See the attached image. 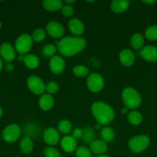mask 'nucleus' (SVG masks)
<instances>
[{"label":"nucleus","mask_w":157,"mask_h":157,"mask_svg":"<svg viewBox=\"0 0 157 157\" xmlns=\"http://www.w3.org/2000/svg\"><path fill=\"white\" fill-rule=\"evenodd\" d=\"M86 46V41L80 37L67 36L57 43V49L60 55L72 57L81 52Z\"/></svg>","instance_id":"f257e3e1"},{"label":"nucleus","mask_w":157,"mask_h":157,"mask_svg":"<svg viewBox=\"0 0 157 157\" xmlns=\"http://www.w3.org/2000/svg\"><path fill=\"white\" fill-rule=\"evenodd\" d=\"M94 117L100 125H108L114 119L115 113L109 104L102 101H95L91 107Z\"/></svg>","instance_id":"f03ea898"},{"label":"nucleus","mask_w":157,"mask_h":157,"mask_svg":"<svg viewBox=\"0 0 157 157\" xmlns=\"http://www.w3.org/2000/svg\"><path fill=\"white\" fill-rule=\"evenodd\" d=\"M122 98L126 108L135 109L141 104L142 98L139 92L132 87H126L122 92Z\"/></svg>","instance_id":"7ed1b4c3"},{"label":"nucleus","mask_w":157,"mask_h":157,"mask_svg":"<svg viewBox=\"0 0 157 157\" xmlns=\"http://www.w3.org/2000/svg\"><path fill=\"white\" fill-rule=\"evenodd\" d=\"M150 144V140L146 135H138L129 140L128 147L135 153H139L146 150Z\"/></svg>","instance_id":"20e7f679"},{"label":"nucleus","mask_w":157,"mask_h":157,"mask_svg":"<svg viewBox=\"0 0 157 157\" xmlns=\"http://www.w3.org/2000/svg\"><path fill=\"white\" fill-rule=\"evenodd\" d=\"M33 40L28 34H22L17 38L15 42V49L20 55L27 54L32 48Z\"/></svg>","instance_id":"39448f33"},{"label":"nucleus","mask_w":157,"mask_h":157,"mask_svg":"<svg viewBox=\"0 0 157 157\" xmlns=\"http://www.w3.org/2000/svg\"><path fill=\"white\" fill-rule=\"evenodd\" d=\"M87 87L93 93L100 92L104 87V79L98 73H91L86 80Z\"/></svg>","instance_id":"423d86ee"},{"label":"nucleus","mask_w":157,"mask_h":157,"mask_svg":"<svg viewBox=\"0 0 157 157\" xmlns=\"http://www.w3.org/2000/svg\"><path fill=\"white\" fill-rule=\"evenodd\" d=\"M22 130L17 124H10L2 131V138L8 143H14L19 138Z\"/></svg>","instance_id":"0eeeda50"},{"label":"nucleus","mask_w":157,"mask_h":157,"mask_svg":"<svg viewBox=\"0 0 157 157\" xmlns=\"http://www.w3.org/2000/svg\"><path fill=\"white\" fill-rule=\"evenodd\" d=\"M27 86L29 90L36 95L42 94L46 90V84L38 76L32 75L27 79Z\"/></svg>","instance_id":"6e6552de"},{"label":"nucleus","mask_w":157,"mask_h":157,"mask_svg":"<svg viewBox=\"0 0 157 157\" xmlns=\"http://www.w3.org/2000/svg\"><path fill=\"white\" fill-rule=\"evenodd\" d=\"M46 32L52 38H60L63 36L65 32L64 27L58 21H50L46 25Z\"/></svg>","instance_id":"1a4fd4ad"},{"label":"nucleus","mask_w":157,"mask_h":157,"mask_svg":"<svg viewBox=\"0 0 157 157\" xmlns=\"http://www.w3.org/2000/svg\"><path fill=\"white\" fill-rule=\"evenodd\" d=\"M43 139H44L45 142L49 145H56L60 140L59 132L53 127L46 128L43 132Z\"/></svg>","instance_id":"9d476101"},{"label":"nucleus","mask_w":157,"mask_h":157,"mask_svg":"<svg viewBox=\"0 0 157 157\" xmlns=\"http://www.w3.org/2000/svg\"><path fill=\"white\" fill-rule=\"evenodd\" d=\"M65 67H66V62L62 57L55 55L51 58L49 61V68L52 73L59 75L64 71Z\"/></svg>","instance_id":"9b49d317"},{"label":"nucleus","mask_w":157,"mask_h":157,"mask_svg":"<svg viewBox=\"0 0 157 157\" xmlns=\"http://www.w3.org/2000/svg\"><path fill=\"white\" fill-rule=\"evenodd\" d=\"M139 55L146 61L153 62L157 61V47L154 45H148L140 50Z\"/></svg>","instance_id":"f8f14e48"},{"label":"nucleus","mask_w":157,"mask_h":157,"mask_svg":"<svg viewBox=\"0 0 157 157\" xmlns=\"http://www.w3.org/2000/svg\"><path fill=\"white\" fill-rule=\"evenodd\" d=\"M0 55L6 61L11 62L15 58V51L9 43H2L0 45Z\"/></svg>","instance_id":"ddd939ff"},{"label":"nucleus","mask_w":157,"mask_h":157,"mask_svg":"<svg viewBox=\"0 0 157 157\" xmlns=\"http://www.w3.org/2000/svg\"><path fill=\"white\" fill-rule=\"evenodd\" d=\"M90 151L97 156L104 155L108 150V146L103 140H94L90 144Z\"/></svg>","instance_id":"4468645a"},{"label":"nucleus","mask_w":157,"mask_h":157,"mask_svg":"<svg viewBox=\"0 0 157 157\" xmlns=\"http://www.w3.org/2000/svg\"><path fill=\"white\" fill-rule=\"evenodd\" d=\"M119 61L125 67H130L135 62V55L129 49H124L119 54Z\"/></svg>","instance_id":"2eb2a0df"},{"label":"nucleus","mask_w":157,"mask_h":157,"mask_svg":"<svg viewBox=\"0 0 157 157\" xmlns=\"http://www.w3.org/2000/svg\"><path fill=\"white\" fill-rule=\"evenodd\" d=\"M69 31L75 35H80L84 32L85 25L83 21L78 18H74L69 21L68 23Z\"/></svg>","instance_id":"dca6fc26"},{"label":"nucleus","mask_w":157,"mask_h":157,"mask_svg":"<svg viewBox=\"0 0 157 157\" xmlns=\"http://www.w3.org/2000/svg\"><path fill=\"white\" fill-rule=\"evenodd\" d=\"M61 147L66 153H72L77 149V142L72 136H65L61 140Z\"/></svg>","instance_id":"f3484780"},{"label":"nucleus","mask_w":157,"mask_h":157,"mask_svg":"<svg viewBox=\"0 0 157 157\" xmlns=\"http://www.w3.org/2000/svg\"><path fill=\"white\" fill-rule=\"evenodd\" d=\"M38 105L42 110H50L54 106V99L52 95L49 94H43L38 101Z\"/></svg>","instance_id":"a211bd4d"},{"label":"nucleus","mask_w":157,"mask_h":157,"mask_svg":"<svg viewBox=\"0 0 157 157\" xmlns=\"http://www.w3.org/2000/svg\"><path fill=\"white\" fill-rule=\"evenodd\" d=\"M128 0H113L111 3V9L115 13H123L129 6Z\"/></svg>","instance_id":"6ab92c4d"},{"label":"nucleus","mask_w":157,"mask_h":157,"mask_svg":"<svg viewBox=\"0 0 157 157\" xmlns=\"http://www.w3.org/2000/svg\"><path fill=\"white\" fill-rule=\"evenodd\" d=\"M42 6L47 11L55 12L62 9L63 2L62 0H44L42 2Z\"/></svg>","instance_id":"aec40b11"},{"label":"nucleus","mask_w":157,"mask_h":157,"mask_svg":"<svg viewBox=\"0 0 157 157\" xmlns=\"http://www.w3.org/2000/svg\"><path fill=\"white\" fill-rule=\"evenodd\" d=\"M25 65L29 69H35L39 65V58L33 54H28L25 55L23 58Z\"/></svg>","instance_id":"412c9836"},{"label":"nucleus","mask_w":157,"mask_h":157,"mask_svg":"<svg viewBox=\"0 0 157 157\" xmlns=\"http://www.w3.org/2000/svg\"><path fill=\"white\" fill-rule=\"evenodd\" d=\"M19 147L23 153H26V154L30 153L33 150V143H32L30 136H25L24 137L22 138L19 144Z\"/></svg>","instance_id":"4be33fe9"},{"label":"nucleus","mask_w":157,"mask_h":157,"mask_svg":"<svg viewBox=\"0 0 157 157\" xmlns=\"http://www.w3.org/2000/svg\"><path fill=\"white\" fill-rule=\"evenodd\" d=\"M100 135H101L102 140L104 142H106V144L112 142L115 137V131L113 130V129L109 127H106L102 128Z\"/></svg>","instance_id":"5701e85b"},{"label":"nucleus","mask_w":157,"mask_h":157,"mask_svg":"<svg viewBox=\"0 0 157 157\" xmlns=\"http://www.w3.org/2000/svg\"><path fill=\"white\" fill-rule=\"evenodd\" d=\"M145 40L144 37L139 33H135L132 35L130 40V43L132 47L135 50H139L143 48V46L144 44Z\"/></svg>","instance_id":"b1692460"},{"label":"nucleus","mask_w":157,"mask_h":157,"mask_svg":"<svg viewBox=\"0 0 157 157\" xmlns=\"http://www.w3.org/2000/svg\"><path fill=\"white\" fill-rule=\"evenodd\" d=\"M127 119L132 125H139L143 121V115L136 110H132L128 113Z\"/></svg>","instance_id":"393cba45"},{"label":"nucleus","mask_w":157,"mask_h":157,"mask_svg":"<svg viewBox=\"0 0 157 157\" xmlns=\"http://www.w3.org/2000/svg\"><path fill=\"white\" fill-rule=\"evenodd\" d=\"M95 132L90 127H85L83 129V136L82 140L86 144H91L95 140Z\"/></svg>","instance_id":"a878e982"},{"label":"nucleus","mask_w":157,"mask_h":157,"mask_svg":"<svg viewBox=\"0 0 157 157\" xmlns=\"http://www.w3.org/2000/svg\"><path fill=\"white\" fill-rule=\"evenodd\" d=\"M72 130V126L68 120H62L58 124V130L63 134H69Z\"/></svg>","instance_id":"bb28decb"},{"label":"nucleus","mask_w":157,"mask_h":157,"mask_svg":"<svg viewBox=\"0 0 157 157\" xmlns=\"http://www.w3.org/2000/svg\"><path fill=\"white\" fill-rule=\"evenodd\" d=\"M72 72H73L75 76L78 77V78H84V77L87 76L89 75V69L86 66L78 64V65L75 66L73 67Z\"/></svg>","instance_id":"cd10ccee"},{"label":"nucleus","mask_w":157,"mask_h":157,"mask_svg":"<svg viewBox=\"0 0 157 157\" xmlns=\"http://www.w3.org/2000/svg\"><path fill=\"white\" fill-rule=\"evenodd\" d=\"M146 38L149 41H156L157 40V25H152L149 26L145 32Z\"/></svg>","instance_id":"c85d7f7f"},{"label":"nucleus","mask_w":157,"mask_h":157,"mask_svg":"<svg viewBox=\"0 0 157 157\" xmlns=\"http://www.w3.org/2000/svg\"><path fill=\"white\" fill-rule=\"evenodd\" d=\"M56 47L52 44H49L45 45L42 49V54L46 58H52L55 56L56 52Z\"/></svg>","instance_id":"c756f323"},{"label":"nucleus","mask_w":157,"mask_h":157,"mask_svg":"<svg viewBox=\"0 0 157 157\" xmlns=\"http://www.w3.org/2000/svg\"><path fill=\"white\" fill-rule=\"evenodd\" d=\"M46 31L43 29H37L32 33V40L36 42H41L46 38Z\"/></svg>","instance_id":"7c9ffc66"},{"label":"nucleus","mask_w":157,"mask_h":157,"mask_svg":"<svg viewBox=\"0 0 157 157\" xmlns=\"http://www.w3.org/2000/svg\"><path fill=\"white\" fill-rule=\"evenodd\" d=\"M75 156L76 157H92V153L89 149L87 147L81 146L77 147L75 150Z\"/></svg>","instance_id":"2f4dec72"},{"label":"nucleus","mask_w":157,"mask_h":157,"mask_svg":"<svg viewBox=\"0 0 157 157\" xmlns=\"http://www.w3.org/2000/svg\"><path fill=\"white\" fill-rule=\"evenodd\" d=\"M58 89H59V86L56 82H54V81H51L46 85V90L49 94H53L57 93Z\"/></svg>","instance_id":"473e14b6"},{"label":"nucleus","mask_w":157,"mask_h":157,"mask_svg":"<svg viewBox=\"0 0 157 157\" xmlns=\"http://www.w3.org/2000/svg\"><path fill=\"white\" fill-rule=\"evenodd\" d=\"M44 154L46 157H61L59 152L53 147H47L45 149Z\"/></svg>","instance_id":"72a5a7b5"},{"label":"nucleus","mask_w":157,"mask_h":157,"mask_svg":"<svg viewBox=\"0 0 157 157\" xmlns=\"http://www.w3.org/2000/svg\"><path fill=\"white\" fill-rule=\"evenodd\" d=\"M61 12L64 16L70 17L71 15H73L74 9L72 6H69V5H63L61 9Z\"/></svg>","instance_id":"f704fd0d"},{"label":"nucleus","mask_w":157,"mask_h":157,"mask_svg":"<svg viewBox=\"0 0 157 157\" xmlns=\"http://www.w3.org/2000/svg\"><path fill=\"white\" fill-rule=\"evenodd\" d=\"M82 136H83V130H80V129H75L72 132V137L76 139H81Z\"/></svg>","instance_id":"c9c22d12"},{"label":"nucleus","mask_w":157,"mask_h":157,"mask_svg":"<svg viewBox=\"0 0 157 157\" xmlns=\"http://www.w3.org/2000/svg\"><path fill=\"white\" fill-rule=\"evenodd\" d=\"M6 70L11 71L13 70V65L11 62H8V64H6Z\"/></svg>","instance_id":"e433bc0d"},{"label":"nucleus","mask_w":157,"mask_h":157,"mask_svg":"<svg viewBox=\"0 0 157 157\" xmlns=\"http://www.w3.org/2000/svg\"><path fill=\"white\" fill-rule=\"evenodd\" d=\"M63 2L66 3V5H69V6H71V4L75 2V0H65Z\"/></svg>","instance_id":"4c0bfd02"},{"label":"nucleus","mask_w":157,"mask_h":157,"mask_svg":"<svg viewBox=\"0 0 157 157\" xmlns=\"http://www.w3.org/2000/svg\"><path fill=\"white\" fill-rule=\"evenodd\" d=\"M155 0H151V1H143V2L146 3V4L148 5H151V4H153V3L155 2Z\"/></svg>","instance_id":"58836bf2"},{"label":"nucleus","mask_w":157,"mask_h":157,"mask_svg":"<svg viewBox=\"0 0 157 157\" xmlns=\"http://www.w3.org/2000/svg\"><path fill=\"white\" fill-rule=\"evenodd\" d=\"M2 66H3V64H2V61L1 58H0V71H2Z\"/></svg>","instance_id":"ea45409f"},{"label":"nucleus","mask_w":157,"mask_h":157,"mask_svg":"<svg viewBox=\"0 0 157 157\" xmlns=\"http://www.w3.org/2000/svg\"><path fill=\"white\" fill-rule=\"evenodd\" d=\"M101 127H102V125H100V124H98V125L95 126V128L98 129V130H99V129H101Z\"/></svg>","instance_id":"a19ab883"},{"label":"nucleus","mask_w":157,"mask_h":157,"mask_svg":"<svg viewBox=\"0 0 157 157\" xmlns=\"http://www.w3.org/2000/svg\"><path fill=\"white\" fill-rule=\"evenodd\" d=\"M95 157H110L109 156H107V155H100V156H97Z\"/></svg>","instance_id":"79ce46f5"},{"label":"nucleus","mask_w":157,"mask_h":157,"mask_svg":"<svg viewBox=\"0 0 157 157\" xmlns=\"http://www.w3.org/2000/svg\"><path fill=\"white\" fill-rule=\"evenodd\" d=\"M126 110H127V108H126H126L123 109V110H122V113H126Z\"/></svg>","instance_id":"37998d69"},{"label":"nucleus","mask_w":157,"mask_h":157,"mask_svg":"<svg viewBox=\"0 0 157 157\" xmlns=\"http://www.w3.org/2000/svg\"><path fill=\"white\" fill-rule=\"evenodd\" d=\"M2 110L1 107H0V117H2Z\"/></svg>","instance_id":"c03bdc74"}]
</instances>
